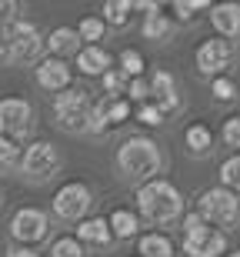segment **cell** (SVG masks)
I'll return each instance as SVG.
<instances>
[{
    "mask_svg": "<svg viewBox=\"0 0 240 257\" xmlns=\"http://www.w3.org/2000/svg\"><path fill=\"white\" fill-rule=\"evenodd\" d=\"M94 104L87 100L84 90H64L54 97V114H57L60 131H87Z\"/></svg>",
    "mask_w": 240,
    "mask_h": 257,
    "instance_id": "4",
    "label": "cell"
},
{
    "mask_svg": "<svg viewBox=\"0 0 240 257\" xmlns=\"http://www.w3.org/2000/svg\"><path fill=\"white\" fill-rule=\"evenodd\" d=\"M230 257H240V250H237V254H230Z\"/></svg>",
    "mask_w": 240,
    "mask_h": 257,
    "instance_id": "39",
    "label": "cell"
},
{
    "mask_svg": "<svg viewBox=\"0 0 240 257\" xmlns=\"http://www.w3.org/2000/svg\"><path fill=\"white\" fill-rule=\"evenodd\" d=\"M77 237L84 244H97V247H107L110 237H114V227H110V220L104 217H94V220H84L77 227Z\"/></svg>",
    "mask_w": 240,
    "mask_h": 257,
    "instance_id": "14",
    "label": "cell"
},
{
    "mask_svg": "<svg viewBox=\"0 0 240 257\" xmlns=\"http://www.w3.org/2000/svg\"><path fill=\"white\" fill-rule=\"evenodd\" d=\"M130 10H134L130 0H107V4H104V20H107V24H114V27H124Z\"/></svg>",
    "mask_w": 240,
    "mask_h": 257,
    "instance_id": "20",
    "label": "cell"
},
{
    "mask_svg": "<svg viewBox=\"0 0 240 257\" xmlns=\"http://www.w3.org/2000/svg\"><path fill=\"white\" fill-rule=\"evenodd\" d=\"M233 60V44L227 37H213V40H203L197 47V67L200 74H220L223 67H230Z\"/></svg>",
    "mask_w": 240,
    "mask_h": 257,
    "instance_id": "8",
    "label": "cell"
},
{
    "mask_svg": "<svg viewBox=\"0 0 240 257\" xmlns=\"http://www.w3.org/2000/svg\"><path fill=\"white\" fill-rule=\"evenodd\" d=\"M147 90H150V87H147L144 80H140V77H137V80H130V87H127V94L134 97V100H144V97H147Z\"/></svg>",
    "mask_w": 240,
    "mask_h": 257,
    "instance_id": "36",
    "label": "cell"
},
{
    "mask_svg": "<svg viewBox=\"0 0 240 257\" xmlns=\"http://www.w3.org/2000/svg\"><path fill=\"white\" fill-rule=\"evenodd\" d=\"M210 90H213V97H217V100H230V97L237 94V87H233V80H230V77H217Z\"/></svg>",
    "mask_w": 240,
    "mask_h": 257,
    "instance_id": "30",
    "label": "cell"
},
{
    "mask_svg": "<svg viewBox=\"0 0 240 257\" xmlns=\"http://www.w3.org/2000/svg\"><path fill=\"white\" fill-rule=\"evenodd\" d=\"M77 34H80V40H100V37H104V20H100V17H87V20H80Z\"/></svg>",
    "mask_w": 240,
    "mask_h": 257,
    "instance_id": "27",
    "label": "cell"
},
{
    "mask_svg": "<svg viewBox=\"0 0 240 257\" xmlns=\"http://www.w3.org/2000/svg\"><path fill=\"white\" fill-rule=\"evenodd\" d=\"M107 124H110V100H97L94 110H90V124H87V131L100 134Z\"/></svg>",
    "mask_w": 240,
    "mask_h": 257,
    "instance_id": "24",
    "label": "cell"
},
{
    "mask_svg": "<svg viewBox=\"0 0 240 257\" xmlns=\"http://www.w3.org/2000/svg\"><path fill=\"white\" fill-rule=\"evenodd\" d=\"M20 161V147L14 144V137H0V171H10Z\"/></svg>",
    "mask_w": 240,
    "mask_h": 257,
    "instance_id": "25",
    "label": "cell"
},
{
    "mask_svg": "<svg viewBox=\"0 0 240 257\" xmlns=\"http://www.w3.org/2000/svg\"><path fill=\"white\" fill-rule=\"evenodd\" d=\"M30 110L27 100H20V97H7V100H0V134H7V137H24L30 131Z\"/></svg>",
    "mask_w": 240,
    "mask_h": 257,
    "instance_id": "7",
    "label": "cell"
},
{
    "mask_svg": "<svg viewBox=\"0 0 240 257\" xmlns=\"http://www.w3.org/2000/svg\"><path fill=\"white\" fill-rule=\"evenodd\" d=\"M170 34V20L163 17L160 10H154V14H147V20H144V37H150V40H160V37H167Z\"/></svg>",
    "mask_w": 240,
    "mask_h": 257,
    "instance_id": "23",
    "label": "cell"
},
{
    "mask_svg": "<svg viewBox=\"0 0 240 257\" xmlns=\"http://www.w3.org/2000/svg\"><path fill=\"white\" fill-rule=\"evenodd\" d=\"M137 120H140V124L157 127V124H163V110H160V107H154V104H144L140 110H137Z\"/></svg>",
    "mask_w": 240,
    "mask_h": 257,
    "instance_id": "29",
    "label": "cell"
},
{
    "mask_svg": "<svg viewBox=\"0 0 240 257\" xmlns=\"http://www.w3.org/2000/svg\"><path fill=\"white\" fill-rule=\"evenodd\" d=\"M14 10H17L14 0H0V24H4V20H14Z\"/></svg>",
    "mask_w": 240,
    "mask_h": 257,
    "instance_id": "37",
    "label": "cell"
},
{
    "mask_svg": "<svg viewBox=\"0 0 240 257\" xmlns=\"http://www.w3.org/2000/svg\"><path fill=\"white\" fill-rule=\"evenodd\" d=\"M150 90L157 97V107L160 110H173L177 107V90H173V77L167 70H157L154 80H150Z\"/></svg>",
    "mask_w": 240,
    "mask_h": 257,
    "instance_id": "16",
    "label": "cell"
},
{
    "mask_svg": "<svg viewBox=\"0 0 240 257\" xmlns=\"http://www.w3.org/2000/svg\"><path fill=\"white\" fill-rule=\"evenodd\" d=\"M90 207V191L84 184H64L57 194H54V214L64 220H80Z\"/></svg>",
    "mask_w": 240,
    "mask_h": 257,
    "instance_id": "6",
    "label": "cell"
},
{
    "mask_svg": "<svg viewBox=\"0 0 240 257\" xmlns=\"http://www.w3.org/2000/svg\"><path fill=\"white\" fill-rule=\"evenodd\" d=\"M110 227H114V234L117 237H137V230H140V220L130 214V210H117L114 217H110Z\"/></svg>",
    "mask_w": 240,
    "mask_h": 257,
    "instance_id": "19",
    "label": "cell"
},
{
    "mask_svg": "<svg viewBox=\"0 0 240 257\" xmlns=\"http://www.w3.org/2000/svg\"><path fill=\"white\" fill-rule=\"evenodd\" d=\"M137 204L144 210V217L154 220V224H170V220L180 217V210H183V200H180V194H177V187L167 184V181L144 184L140 194H137Z\"/></svg>",
    "mask_w": 240,
    "mask_h": 257,
    "instance_id": "1",
    "label": "cell"
},
{
    "mask_svg": "<svg viewBox=\"0 0 240 257\" xmlns=\"http://www.w3.org/2000/svg\"><path fill=\"white\" fill-rule=\"evenodd\" d=\"M127 114H130L127 100H110V124H120V120H127Z\"/></svg>",
    "mask_w": 240,
    "mask_h": 257,
    "instance_id": "34",
    "label": "cell"
},
{
    "mask_svg": "<svg viewBox=\"0 0 240 257\" xmlns=\"http://www.w3.org/2000/svg\"><path fill=\"white\" fill-rule=\"evenodd\" d=\"M117 164H120V171H124L130 181H147L150 174L160 171V151H157V144L147 141V137H130V141L120 144Z\"/></svg>",
    "mask_w": 240,
    "mask_h": 257,
    "instance_id": "2",
    "label": "cell"
},
{
    "mask_svg": "<svg viewBox=\"0 0 240 257\" xmlns=\"http://www.w3.org/2000/svg\"><path fill=\"white\" fill-rule=\"evenodd\" d=\"M173 7H177V17H180V20H190L193 10H203V7H207V0H193V4H183V0H180V4H173Z\"/></svg>",
    "mask_w": 240,
    "mask_h": 257,
    "instance_id": "33",
    "label": "cell"
},
{
    "mask_svg": "<svg viewBox=\"0 0 240 257\" xmlns=\"http://www.w3.org/2000/svg\"><path fill=\"white\" fill-rule=\"evenodd\" d=\"M7 47H10V20L0 24V64H7Z\"/></svg>",
    "mask_w": 240,
    "mask_h": 257,
    "instance_id": "35",
    "label": "cell"
},
{
    "mask_svg": "<svg viewBox=\"0 0 240 257\" xmlns=\"http://www.w3.org/2000/svg\"><path fill=\"white\" fill-rule=\"evenodd\" d=\"M7 257H40L37 250H30V247H10Z\"/></svg>",
    "mask_w": 240,
    "mask_h": 257,
    "instance_id": "38",
    "label": "cell"
},
{
    "mask_svg": "<svg viewBox=\"0 0 240 257\" xmlns=\"http://www.w3.org/2000/svg\"><path fill=\"white\" fill-rule=\"evenodd\" d=\"M37 84L44 87V90H50V94H54V90H60V94H64V90H70V67L64 64V60L60 57H47V60H40L37 64Z\"/></svg>",
    "mask_w": 240,
    "mask_h": 257,
    "instance_id": "12",
    "label": "cell"
},
{
    "mask_svg": "<svg viewBox=\"0 0 240 257\" xmlns=\"http://www.w3.org/2000/svg\"><path fill=\"white\" fill-rule=\"evenodd\" d=\"M44 40H40L37 27L27 20H10V47H7V64H30L40 57Z\"/></svg>",
    "mask_w": 240,
    "mask_h": 257,
    "instance_id": "5",
    "label": "cell"
},
{
    "mask_svg": "<svg viewBox=\"0 0 240 257\" xmlns=\"http://www.w3.org/2000/svg\"><path fill=\"white\" fill-rule=\"evenodd\" d=\"M200 217L207 224H217V227H233L240 217V204L237 194L227 191V187H210V191L200 194Z\"/></svg>",
    "mask_w": 240,
    "mask_h": 257,
    "instance_id": "3",
    "label": "cell"
},
{
    "mask_svg": "<svg viewBox=\"0 0 240 257\" xmlns=\"http://www.w3.org/2000/svg\"><path fill=\"white\" fill-rule=\"evenodd\" d=\"M220 184L227 191H240V154H233L220 164Z\"/></svg>",
    "mask_w": 240,
    "mask_h": 257,
    "instance_id": "22",
    "label": "cell"
},
{
    "mask_svg": "<svg viewBox=\"0 0 240 257\" xmlns=\"http://www.w3.org/2000/svg\"><path fill=\"white\" fill-rule=\"evenodd\" d=\"M120 70H124L127 77H140V70H144V57H140V54H137V50H124V54H120Z\"/></svg>",
    "mask_w": 240,
    "mask_h": 257,
    "instance_id": "28",
    "label": "cell"
},
{
    "mask_svg": "<svg viewBox=\"0 0 240 257\" xmlns=\"http://www.w3.org/2000/svg\"><path fill=\"white\" fill-rule=\"evenodd\" d=\"M223 141L240 151V117H227V124H223Z\"/></svg>",
    "mask_w": 240,
    "mask_h": 257,
    "instance_id": "31",
    "label": "cell"
},
{
    "mask_svg": "<svg viewBox=\"0 0 240 257\" xmlns=\"http://www.w3.org/2000/svg\"><path fill=\"white\" fill-rule=\"evenodd\" d=\"M57 164H60V154H57V147L47 144V141L30 144L27 154H24V171H27L30 177H47V174L57 171Z\"/></svg>",
    "mask_w": 240,
    "mask_h": 257,
    "instance_id": "10",
    "label": "cell"
},
{
    "mask_svg": "<svg viewBox=\"0 0 240 257\" xmlns=\"http://www.w3.org/2000/svg\"><path fill=\"white\" fill-rule=\"evenodd\" d=\"M104 84H107L110 94H120L124 84H127V74H124V70H110V74H104ZM127 87H130V84H127Z\"/></svg>",
    "mask_w": 240,
    "mask_h": 257,
    "instance_id": "32",
    "label": "cell"
},
{
    "mask_svg": "<svg viewBox=\"0 0 240 257\" xmlns=\"http://www.w3.org/2000/svg\"><path fill=\"white\" fill-rule=\"evenodd\" d=\"M223 247H227V237L220 230H213L210 224H203L200 230H193L183 237V250L190 257H220Z\"/></svg>",
    "mask_w": 240,
    "mask_h": 257,
    "instance_id": "9",
    "label": "cell"
},
{
    "mask_svg": "<svg viewBox=\"0 0 240 257\" xmlns=\"http://www.w3.org/2000/svg\"><path fill=\"white\" fill-rule=\"evenodd\" d=\"M77 40H80L77 30L57 27V30L47 37V44H50V50H54V54H74V50H77Z\"/></svg>",
    "mask_w": 240,
    "mask_h": 257,
    "instance_id": "17",
    "label": "cell"
},
{
    "mask_svg": "<svg viewBox=\"0 0 240 257\" xmlns=\"http://www.w3.org/2000/svg\"><path fill=\"white\" fill-rule=\"evenodd\" d=\"M50 257H84V244L77 237H60L50 250Z\"/></svg>",
    "mask_w": 240,
    "mask_h": 257,
    "instance_id": "26",
    "label": "cell"
},
{
    "mask_svg": "<svg viewBox=\"0 0 240 257\" xmlns=\"http://www.w3.org/2000/svg\"><path fill=\"white\" fill-rule=\"evenodd\" d=\"M140 254L144 257H173V244L163 234H147V237H140Z\"/></svg>",
    "mask_w": 240,
    "mask_h": 257,
    "instance_id": "18",
    "label": "cell"
},
{
    "mask_svg": "<svg viewBox=\"0 0 240 257\" xmlns=\"http://www.w3.org/2000/svg\"><path fill=\"white\" fill-rule=\"evenodd\" d=\"M183 141H187V147H190L193 154H207L210 151V127H203V124H193L190 131H187V137H183Z\"/></svg>",
    "mask_w": 240,
    "mask_h": 257,
    "instance_id": "21",
    "label": "cell"
},
{
    "mask_svg": "<svg viewBox=\"0 0 240 257\" xmlns=\"http://www.w3.org/2000/svg\"><path fill=\"white\" fill-rule=\"evenodd\" d=\"M77 67L84 70L87 77H97V74H110V54L104 47H84L77 54Z\"/></svg>",
    "mask_w": 240,
    "mask_h": 257,
    "instance_id": "15",
    "label": "cell"
},
{
    "mask_svg": "<svg viewBox=\"0 0 240 257\" xmlns=\"http://www.w3.org/2000/svg\"><path fill=\"white\" fill-rule=\"evenodd\" d=\"M10 234L17 240H40L44 234H47V214L37 207H24L14 214V220H10Z\"/></svg>",
    "mask_w": 240,
    "mask_h": 257,
    "instance_id": "11",
    "label": "cell"
},
{
    "mask_svg": "<svg viewBox=\"0 0 240 257\" xmlns=\"http://www.w3.org/2000/svg\"><path fill=\"white\" fill-rule=\"evenodd\" d=\"M213 27L220 30V37H237L240 34V4H217L210 10Z\"/></svg>",
    "mask_w": 240,
    "mask_h": 257,
    "instance_id": "13",
    "label": "cell"
}]
</instances>
